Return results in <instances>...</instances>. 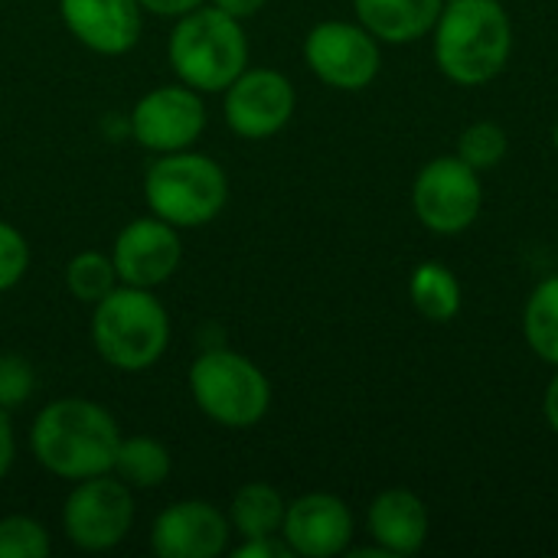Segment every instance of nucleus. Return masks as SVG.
<instances>
[{"label":"nucleus","mask_w":558,"mask_h":558,"mask_svg":"<svg viewBox=\"0 0 558 558\" xmlns=\"http://www.w3.org/2000/svg\"><path fill=\"white\" fill-rule=\"evenodd\" d=\"M206 128V105L190 85H160L131 111V131L141 147L157 154L190 150Z\"/></svg>","instance_id":"nucleus-11"},{"label":"nucleus","mask_w":558,"mask_h":558,"mask_svg":"<svg viewBox=\"0 0 558 558\" xmlns=\"http://www.w3.org/2000/svg\"><path fill=\"white\" fill-rule=\"evenodd\" d=\"M144 199L157 219L177 229H199L222 213L229 199V180L213 157L177 150L163 154L147 170Z\"/></svg>","instance_id":"nucleus-5"},{"label":"nucleus","mask_w":558,"mask_h":558,"mask_svg":"<svg viewBox=\"0 0 558 558\" xmlns=\"http://www.w3.org/2000/svg\"><path fill=\"white\" fill-rule=\"evenodd\" d=\"M118 445V422L98 402L75 396L56 399L39 409L29 432V448L36 461L62 481L111 474Z\"/></svg>","instance_id":"nucleus-2"},{"label":"nucleus","mask_w":558,"mask_h":558,"mask_svg":"<svg viewBox=\"0 0 558 558\" xmlns=\"http://www.w3.org/2000/svg\"><path fill=\"white\" fill-rule=\"evenodd\" d=\"M543 415H546V425L553 428V435H558V366L556 376L546 386V396H543Z\"/></svg>","instance_id":"nucleus-31"},{"label":"nucleus","mask_w":558,"mask_h":558,"mask_svg":"<svg viewBox=\"0 0 558 558\" xmlns=\"http://www.w3.org/2000/svg\"><path fill=\"white\" fill-rule=\"evenodd\" d=\"M366 530L373 543L389 558L415 556L432 536V513L415 490L389 487L373 497L366 510Z\"/></svg>","instance_id":"nucleus-16"},{"label":"nucleus","mask_w":558,"mask_h":558,"mask_svg":"<svg viewBox=\"0 0 558 558\" xmlns=\"http://www.w3.org/2000/svg\"><path fill=\"white\" fill-rule=\"evenodd\" d=\"M523 340L536 360L558 366V275L543 278L523 304Z\"/></svg>","instance_id":"nucleus-20"},{"label":"nucleus","mask_w":558,"mask_h":558,"mask_svg":"<svg viewBox=\"0 0 558 558\" xmlns=\"http://www.w3.org/2000/svg\"><path fill=\"white\" fill-rule=\"evenodd\" d=\"M118 271L111 255L101 252H78L69 265H65V288L75 301L82 304H98L105 294H111L118 288Z\"/></svg>","instance_id":"nucleus-22"},{"label":"nucleus","mask_w":558,"mask_h":558,"mask_svg":"<svg viewBox=\"0 0 558 558\" xmlns=\"http://www.w3.org/2000/svg\"><path fill=\"white\" fill-rule=\"evenodd\" d=\"M235 558H291V546L284 543V536H255V539H245L235 553Z\"/></svg>","instance_id":"nucleus-27"},{"label":"nucleus","mask_w":558,"mask_h":558,"mask_svg":"<svg viewBox=\"0 0 558 558\" xmlns=\"http://www.w3.org/2000/svg\"><path fill=\"white\" fill-rule=\"evenodd\" d=\"M134 526V497L121 477H85L75 481L65 507H62V530L72 546L85 553H108L114 549Z\"/></svg>","instance_id":"nucleus-9"},{"label":"nucleus","mask_w":558,"mask_h":558,"mask_svg":"<svg viewBox=\"0 0 558 558\" xmlns=\"http://www.w3.org/2000/svg\"><path fill=\"white\" fill-rule=\"evenodd\" d=\"M49 536L29 517H3L0 520V558H46Z\"/></svg>","instance_id":"nucleus-24"},{"label":"nucleus","mask_w":558,"mask_h":558,"mask_svg":"<svg viewBox=\"0 0 558 558\" xmlns=\"http://www.w3.org/2000/svg\"><path fill=\"white\" fill-rule=\"evenodd\" d=\"M383 43L356 20H324L304 36L307 69L337 92H363L383 69Z\"/></svg>","instance_id":"nucleus-8"},{"label":"nucleus","mask_w":558,"mask_h":558,"mask_svg":"<svg viewBox=\"0 0 558 558\" xmlns=\"http://www.w3.org/2000/svg\"><path fill=\"white\" fill-rule=\"evenodd\" d=\"M284 497L265 484V481H252L245 487L235 490L232 507H229V526L242 536V539H255V536H278L281 523H284Z\"/></svg>","instance_id":"nucleus-19"},{"label":"nucleus","mask_w":558,"mask_h":558,"mask_svg":"<svg viewBox=\"0 0 558 558\" xmlns=\"http://www.w3.org/2000/svg\"><path fill=\"white\" fill-rule=\"evenodd\" d=\"M553 147H556V154H558V118H556V124H553Z\"/></svg>","instance_id":"nucleus-32"},{"label":"nucleus","mask_w":558,"mask_h":558,"mask_svg":"<svg viewBox=\"0 0 558 558\" xmlns=\"http://www.w3.org/2000/svg\"><path fill=\"white\" fill-rule=\"evenodd\" d=\"M409 301L418 317L432 324H448L461 314L464 288L445 262H418L409 275Z\"/></svg>","instance_id":"nucleus-18"},{"label":"nucleus","mask_w":558,"mask_h":558,"mask_svg":"<svg viewBox=\"0 0 558 558\" xmlns=\"http://www.w3.org/2000/svg\"><path fill=\"white\" fill-rule=\"evenodd\" d=\"M170 451L147 435H134V438H121L118 451H114V464L111 471L137 490H150L160 487L170 477Z\"/></svg>","instance_id":"nucleus-21"},{"label":"nucleus","mask_w":558,"mask_h":558,"mask_svg":"<svg viewBox=\"0 0 558 558\" xmlns=\"http://www.w3.org/2000/svg\"><path fill=\"white\" fill-rule=\"evenodd\" d=\"M36 389L33 366L20 356H0V409H16L23 405Z\"/></svg>","instance_id":"nucleus-26"},{"label":"nucleus","mask_w":558,"mask_h":558,"mask_svg":"<svg viewBox=\"0 0 558 558\" xmlns=\"http://www.w3.org/2000/svg\"><path fill=\"white\" fill-rule=\"evenodd\" d=\"M141 10H150L157 16H183L196 7H203L206 0H137Z\"/></svg>","instance_id":"nucleus-28"},{"label":"nucleus","mask_w":558,"mask_h":558,"mask_svg":"<svg viewBox=\"0 0 558 558\" xmlns=\"http://www.w3.org/2000/svg\"><path fill=\"white\" fill-rule=\"evenodd\" d=\"M229 517L206 500L170 504L150 530V549L160 558H216L229 546Z\"/></svg>","instance_id":"nucleus-14"},{"label":"nucleus","mask_w":558,"mask_h":558,"mask_svg":"<svg viewBox=\"0 0 558 558\" xmlns=\"http://www.w3.org/2000/svg\"><path fill=\"white\" fill-rule=\"evenodd\" d=\"M16 454V441H13V428H10V412L0 409V481L7 477L10 464Z\"/></svg>","instance_id":"nucleus-29"},{"label":"nucleus","mask_w":558,"mask_h":558,"mask_svg":"<svg viewBox=\"0 0 558 558\" xmlns=\"http://www.w3.org/2000/svg\"><path fill=\"white\" fill-rule=\"evenodd\" d=\"M454 154L468 167H474L477 173H490V170H497L507 160V154H510V134L497 121H474V124H468L461 131Z\"/></svg>","instance_id":"nucleus-23"},{"label":"nucleus","mask_w":558,"mask_h":558,"mask_svg":"<svg viewBox=\"0 0 558 558\" xmlns=\"http://www.w3.org/2000/svg\"><path fill=\"white\" fill-rule=\"evenodd\" d=\"M445 0H353L356 20L389 46H409L432 36Z\"/></svg>","instance_id":"nucleus-17"},{"label":"nucleus","mask_w":558,"mask_h":558,"mask_svg":"<svg viewBox=\"0 0 558 558\" xmlns=\"http://www.w3.org/2000/svg\"><path fill=\"white\" fill-rule=\"evenodd\" d=\"M265 3H268V0H213V7L226 10V13H229V16H235V20L255 16Z\"/></svg>","instance_id":"nucleus-30"},{"label":"nucleus","mask_w":558,"mask_h":558,"mask_svg":"<svg viewBox=\"0 0 558 558\" xmlns=\"http://www.w3.org/2000/svg\"><path fill=\"white\" fill-rule=\"evenodd\" d=\"M412 209L415 219L435 235L468 232L484 209L481 173L468 167L458 154H445L422 163L412 183Z\"/></svg>","instance_id":"nucleus-7"},{"label":"nucleus","mask_w":558,"mask_h":558,"mask_svg":"<svg viewBox=\"0 0 558 558\" xmlns=\"http://www.w3.org/2000/svg\"><path fill=\"white\" fill-rule=\"evenodd\" d=\"M196 409L222 428H252L271 409L268 376L242 353L206 350L190 366Z\"/></svg>","instance_id":"nucleus-6"},{"label":"nucleus","mask_w":558,"mask_h":558,"mask_svg":"<svg viewBox=\"0 0 558 558\" xmlns=\"http://www.w3.org/2000/svg\"><path fill=\"white\" fill-rule=\"evenodd\" d=\"M438 72L461 85L481 88L504 75L513 56V20L504 0H445L432 29Z\"/></svg>","instance_id":"nucleus-1"},{"label":"nucleus","mask_w":558,"mask_h":558,"mask_svg":"<svg viewBox=\"0 0 558 558\" xmlns=\"http://www.w3.org/2000/svg\"><path fill=\"white\" fill-rule=\"evenodd\" d=\"M29 268V245L23 232L0 219V291H10L20 284V278Z\"/></svg>","instance_id":"nucleus-25"},{"label":"nucleus","mask_w":558,"mask_h":558,"mask_svg":"<svg viewBox=\"0 0 558 558\" xmlns=\"http://www.w3.org/2000/svg\"><path fill=\"white\" fill-rule=\"evenodd\" d=\"M353 513L333 494H304L288 504L281 536L294 556L333 558L350 553L353 543Z\"/></svg>","instance_id":"nucleus-13"},{"label":"nucleus","mask_w":558,"mask_h":558,"mask_svg":"<svg viewBox=\"0 0 558 558\" xmlns=\"http://www.w3.org/2000/svg\"><path fill=\"white\" fill-rule=\"evenodd\" d=\"M111 262H114L121 284L154 291L157 284L170 281L183 262L180 232H177V226L157 219L154 213L144 219H134L118 232Z\"/></svg>","instance_id":"nucleus-12"},{"label":"nucleus","mask_w":558,"mask_h":558,"mask_svg":"<svg viewBox=\"0 0 558 558\" xmlns=\"http://www.w3.org/2000/svg\"><path fill=\"white\" fill-rule=\"evenodd\" d=\"M298 108L291 78L278 69H245L226 88V124L245 141H265L288 128Z\"/></svg>","instance_id":"nucleus-10"},{"label":"nucleus","mask_w":558,"mask_h":558,"mask_svg":"<svg viewBox=\"0 0 558 558\" xmlns=\"http://www.w3.org/2000/svg\"><path fill=\"white\" fill-rule=\"evenodd\" d=\"M92 343L108 366L141 373L163 356L170 343V317L147 288L118 284L95 304Z\"/></svg>","instance_id":"nucleus-4"},{"label":"nucleus","mask_w":558,"mask_h":558,"mask_svg":"<svg viewBox=\"0 0 558 558\" xmlns=\"http://www.w3.org/2000/svg\"><path fill=\"white\" fill-rule=\"evenodd\" d=\"M167 56L183 85L196 92H226L245 72L248 39L242 20L219 7H196L177 16Z\"/></svg>","instance_id":"nucleus-3"},{"label":"nucleus","mask_w":558,"mask_h":558,"mask_svg":"<svg viewBox=\"0 0 558 558\" xmlns=\"http://www.w3.org/2000/svg\"><path fill=\"white\" fill-rule=\"evenodd\" d=\"M69 33L101 56L128 52L141 36L137 0H59Z\"/></svg>","instance_id":"nucleus-15"}]
</instances>
